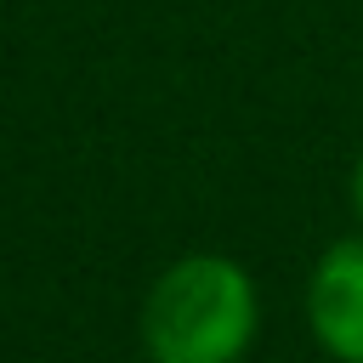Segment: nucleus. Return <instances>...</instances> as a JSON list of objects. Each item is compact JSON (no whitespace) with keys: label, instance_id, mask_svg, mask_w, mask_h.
I'll return each mask as SVG.
<instances>
[{"label":"nucleus","instance_id":"1","mask_svg":"<svg viewBox=\"0 0 363 363\" xmlns=\"http://www.w3.org/2000/svg\"><path fill=\"white\" fill-rule=\"evenodd\" d=\"M261 335V289L221 250L176 255L142 295L136 340L147 363H244Z\"/></svg>","mask_w":363,"mask_h":363},{"label":"nucleus","instance_id":"2","mask_svg":"<svg viewBox=\"0 0 363 363\" xmlns=\"http://www.w3.org/2000/svg\"><path fill=\"white\" fill-rule=\"evenodd\" d=\"M306 329L329 363H363V233L323 244L306 272Z\"/></svg>","mask_w":363,"mask_h":363},{"label":"nucleus","instance_id":"3","mask_svg":"<svg viewBox=\"0 0 363 363\" xmlns=\"http://www.w3.org/2000/svg\"><path fill=\"white\" fill-rule=\"evenodd\" d=\"M352 210H357V221H363V153H357V164H352Z\"/></svg>","mask_w":363,"mask_h":363}]
</instances>
